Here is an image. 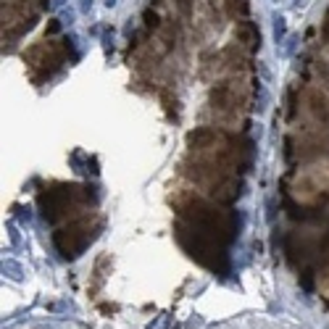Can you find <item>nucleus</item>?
<instances>
[{"label":"nucleus","mask_w":329,"mask_h":329,"mask_svg":"<svg viewBox=\"0 0 329 329\" xmlns=\"http://www.w3.org/2000/svg\"><path fill=\"white\" fill-rule=\"evenodd\" d=\"M93 5H95V0H79L77 11L79 13H90V11H93Z\"/></svg>","instance_id":"8"},{"label":"nucleus","mask_w":329,"mask_h":329,"mask_svg":"<svg viewBox=\"0 0 329 329\" xmlns=\"http://www.w3.org/2000/svg\"><path fill=\"white\" fill-rule=\"evenodd\" d=\"M3 277L11 279V282H24L26 279V269L16 258H3Z\"/></svg>","instance_id":"1"},{"label":"nucleus","mask_w":329,"mask_h":329,"mask_svg":"<svg viewBox=\"0 0 329 329\" xmlns=\"http://www.w3.org/2000/svg\"><path fill=\"white\" fill-rule=\"evenodd\" d=\"M66 3H69V0H53V11H61V8H66Z\"/></svg>","instance_id":"11"},{"label":"nucleus","mask_w":329,"mask_h":329,"mask_svg":"<svg viewBox=\"0 0 329 329\" xmlns=\"http://www.w3.org/2000/svg\"><path fill=\"white\" fill-rule=\"evenodd\" d=\"M61 21H63V26H71L74 24V19H77V11H71V8H61Z\"/></svg>","instance_id":"7"},{"label":"nucleus","mask_w":329,"mask_h":329,"mask_svg":"<svg viewBox=\"0 0 329 329\" xmlns=\"http://www.w3.org/2000/svg\"><path fill=\"white\" fill-rule=\"evenodd\" d=\"M258 74H261V79H263V82H271V74H269V69L263 66V63H258Z\"/></svg>","instance_id":"10"},{"label":"nucleus","mask_w":329,"mask_h":329,"mask_svg":"<svg viewBox=\"0 0 329 329\" xmlns=\"http://www.w3.org/2000/svg\"><path fill=\"white\" fill-rule=\"evenodd\" d=\"M5 232H8V237H11V245L19 248V245H21V232H19V226H16L13 219H8V221H5Z\"/></svg>","instance_id":"5"},{"label":"nucleus","mask_w":329,"mask_h":329,"mask_svg":"<svg viewBox=\"0 0 329 329\" xmlns=\"http://www.w3.org/2000/svg\"><path fill=\"white\" fill-rule=\"evenodd\" d=\"M103 3H106V8H113V5H116V0H103Z\"/></svg>","instance_id":"12"},{"label":"nucleus","mask_w":329,"mask_h":329,"mask_svg":"<svg viewBox=\"0 0 329 329\" xmlns=\"http://www.w3.org/2000/svg\"><path fill=\"white\" fill-rule=\"evenodd\" d=\"M16 216H19V221H21L24 226H29V224L34 221V214H32L29 206H26V208H19V214H16Z\"/></svg>","instance_id":"6"},{"label":"nucleus","mask_w":329,"mask_h":329,"mask_svg":"<svg viewBox=\"0 0 329 329\" xmlns=\"http://www.w3.org/2000/svg\"><path fill=\"white\" fill-rule=\"evenodd\" d=\"M269 108V90L266 85H258V90H255V111L263 113Z\"/></svg>","instance_id":"4"},{"label":"nucleus","mask_w":329,"mask_h":329,"mask_svg":"<svg viewBox=\"0 0 329 329\" xmlns=\"http://www.w3.org/2000/svg\"><path fill=\"white\" fill-rule=\"evenodd\" d=\"M295 50H298V34H287L285 42L277 45L279 58H292V56H295Z\"/></svg>","instance_id":"2"},{"label":"nucleus","mask_w":329,"mask_h":329,"mask_svg":"<svg viewBox=\"0 0 329 329\" xmlns=\"http://www.w3.org/2000/svg\"><path fill=\"white\" fill-rule=\"evenodd\" d=\"M103 48H106V56H111V53H113V37H111V34H103Z\"/></svg>","instance_id":"9"},{"label":"nucleus","mask_w":329,"mask_h":329,"mask_svg":"<svg viewBox=\"0 0 329 329\" xmlns=\"http://www.w3.org/2000/svg\"><path fill=\"white\" fill-rule=\"evenodd\" d=\"M274 42H277V45H282V42H285V37H287V21H285V16H282V13H274Z\"/></svg>","instance_id":"3"}]
</instances>
